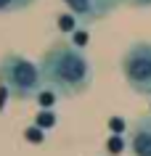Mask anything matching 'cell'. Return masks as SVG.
<instances>
[{
    "mask_svg": "<svg viewBox=\"0 0 151 156\" xmlns=\"http://www.w3.org/2000/svg\"><path fill=\"white\" fill-rule=\"evenodd\" d=\"M40 74H42V82L50 90L69 95V98L85 93L93 82V66L88 61V56L80 53L74 45H67V42H56L45 53Z\"/></svg>",
    "mask_w": 151,
    "mask_h": 156,
    "instance_id": "6da1fadb",
    "label": "cell"
},
{
    "mask_svg": "<svg viewBox=\"0 0 151 156\" xmlns=\"http://www.w3.org/2000/svg\"><path fill=\"white\" fill-rule=\"evenodd\" d=\"M40 82H42V74L29 58L8 53V56L0 61V85L13 98L27 101V98H32V95H37Z\"/></svg>",
    "mask_w": 151,
    "mask_h": 156,
    "instance_id": "7a4b0ae2",
    "label": "cell"
},
{
    "mask_svg": "<svg viewBox=\"0 0 151 156\" xmlns=\"http://www.w3.org/2000/svg\"><path fill=\"white\" fill-rule=\"evenodd\" d=\"M122 74L135 93L151 98V42H135L125 50Z\"/></svg>",
    "mask_w": 151,
    "mask_h": 156,
    "instance_id": "3957f363",
    "label": "cell"
},
{
    "mask_svg": "<svg viewBox=\"0 0 151 156\" xmlns=\"http://www.w3.org/2000/svg\"><path fill=\"white\" fill-rule=\"evenodd\" d=\"M64 3L69 5V11L74 16L93 21V19H101V16H106V13H111V11L117 8L119 0H64Z\"/></svg>",
    "mask_w": 151,
    "mask_h": 156,
    "instance_id": "277c9868",
    "label": "cell"
},
{
    "mask_svg": "<svg viewBox=\"0 0 151 156\" xmlns=\"http://www.w3.org/2000/svg\"><path fill=\"white\" fill-rule=\"evenodd\" d=\"M130 143V154L133 156H151V114L141 116L133 124V130L127 135Z\"/></svg>",
    "mask_w": 151,
    "mask_h": 156,
    "instance_id": "5b68a950",
    "label": "cell"
},
{
    "mask_svg": "<svg viewBox=\"0 0 151 156\" xmlns=\"http://www.w3.org/2000/svg\"><path fill=\"white\" fill-rule=\"evenodd\" d=\"M32 0H0V11H13V8H24Z\"/></svg>",
    "mask_w": 151,
    "mask_h": 156,
    "instance_id": "8992f818",
    "label": "cell"
},
{
    "mask_svg": "<svg viewBox=\"0 0 151 156\" xmlns=\"http://www.w3.org/2000/svg\"><path fill=\"white\" fill-rule=\"evenodd\" d=\"M59 27H61V29H72V19H69V16H61L59 19Z\"/></svg>",
    "mask_w": 151,
    "mask_h": 156,
    "instance_id": "52a82bcc",
    "label": "cell"
},
{
    "mask_svg": "<svg viewBox=\"0 0 151 156\" xmlns=\"http://www.w3.org/2000/svg\"><path fill=\"white\" fill-rule=\"evenodd\" d=\"M130 3H135V5H151V0H130Z\"/></svg>",
    "mask_w": 151,
    "mask_h": 156,
    "instance_id": "ba28073f",
    "label": "cell"
}]
</instances>
